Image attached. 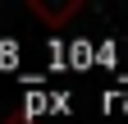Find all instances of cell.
<instances>
[{
    "instance_id": "1",
    "label": "cell",
    "mask_w": 128,
    "mask_h": 124,
    "mask_svg": "<svg viewBox=\"0 0 128 124\" xmlns=\"http://www.w3.org/2000/svg\"><path fill=\"white\" fill-rule=\"evenodd\" d=\"M28 9L37 14L41 23H50V28H60V23H69L73 14H82L87 5H82V0H64V5H46V0H28Z\"/></svg>"
}]
</instances>
